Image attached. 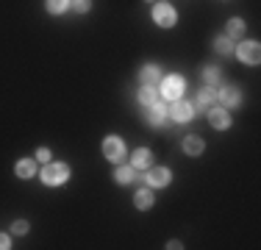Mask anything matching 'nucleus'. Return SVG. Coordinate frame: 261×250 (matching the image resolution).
Wrapping results in <instances>:
<instances>
[{
  "label": "nucleus",
  "instance_id": "obj_1",
  "mask_svg": "<svg viewBox=\"0 0 261 250\" xmlns=\"http://www.w3.org/2000/svg\"><path fill=\"white\" fill-rule=\"evenodd\" d=\"M67 178H70V167L67 164H45V170H42V181L47 186H59Z\"/></svg>",
  "mask_w": 261,
  "mask_h": 250
},
{
  "label": "nucleus",
  "instance_id": "obj_18",
  "mask_svg": "<svg viewBox=\"0 0 261 250\" xmlns=\"http://www.w3.org/2000/svg\"><path fill=\"white\" fill-rule=\"evenodd\" d=\"M120 184H130L134 181V167L130 164H122V167H117V175H114Z\"/></svg>",
  "mask_w": 261,
  "mask_h": 250
},
{
  "label": "nucleus",
  "instance_id": "obj_9",
  "mask_svg": "<svg viewBox=\"0 0 261 250\" xmlns=\"http://www.w3.org/2000/svg\"><path fill=\"white\" fill-rule=\"evenodd\" d=\"M208 122L214 125L217 131H225L228 125H231V114H228L225 109H211L208 111Z\"/></svg>",
  "mask_w": 261,
  "mask_h": 250
},
{
  "label": "nucleus",
  "instance_id": "obj_5",
  "mask_svg": "<svg viewBox=\"0 0 261 250\" xmlns=\"http://www.w3.org/2000/svg\"><path fill=\"white\" fill-rule=\"evenodd\" d=\"M153 20H156L161 28H170V25H175V9H172L170 3H156V9H153Z\"/></svg>",
  "mask_w": 261,
  "mask_h": 250
},
{
  "label": "nucleus",
  "instance_id": "obj_13",
  "mask_svg": "<svg viewBox=\"0 0 261 250\" xmlns=\"http://www.w3.org/2000/svg\"><path fill=\"white\" fill-rule=\"evenodd\" d=\"M150 159H153L150 150H147V147H139V150L134 153V161H130V167H134V170H139V167H150Z\"/></svg>",
  "mask_w": 261,
  "mask_h": 250
},
{
  "label": "nucleus",
  "instance_id": "obj_7",
  "mask_svg": "<svg viewBox=\"0 0 261 250\" xmlns=\"http://www.w3.org/2000/svg\"><path fill=\"white\" fill-rule=\"evenodd\" d=\"M217 100L222 103V109H233V106L242 103V95H239V89L228 86V89H220V92H217Z\"/></svg>",
  "mask_w": 261,
  "mask_h": 250
},
{
  "label": "nucleus",
  "instance_id": "obj_17",
  "mask_svg": "<svg viewBox=\"0 0 261 250\" xmlns=\"http://www.w3.org/2000/svg\"><path fill=\"white\" fill-rule=\"evenodd\" d=\"M214 47H217V53H222V56H231L233 53V45H231V39H228V36H217Z\"/></svg>",
  "mask_w": 261,
  "mask_h": 250
},
{
  "label": "nucleus",
  "instance_id": "obj_6",
  "mask_svg": "<svg viewBox=\"0 0 261 250\" xmlns=\"http://www.w3.org/2000/svg\"><path fill=\"white\" fill-rule=\"evenodd\" d=\"M103 156L109 161H122V156H125V145H122V139L109 136V139L103 142Z\"/></svg>",
  "mask_w": 261,
  "mask_h": 250
},
{
  "label": "nucleus",
  "instance_id": "obj_10",
  "mask_svg": "<svg viewBox=\"0 0 261 250\" xmlns=\"http://www.w3.org/2000/svg\"><path fill=\"white\" fill-rule=\"evenodd\" d=\"M167 120V109H164V103H150L147 106V122H153V125H161Z\"/></svg>",
  "mask_w": 261,
  "mask_h": 250
},
{
  "label": "nucleus",
  "instance_id": "obj_20",
  "mask_svg": "<svg viewBox=\"0 0 261 250\" xmlns=\"http://www.w3.org/2000/svg\"><path fill=\"white\" fill-rule=\"evenodd\" d=\"M228 36H245V22H242L239 17H233V20L228 22Z\"/></svg>",
  "mask_w": 261,
  "mask_h": 250
},
{
  "label": "nucleus",
  "instance_id": "obj_19",
  "mask_svg": "<svg viewBox=\"0 0 261 250\" xmlns=\"http://www.w3.org/2000/svg\"><path fill=\"white\" fill-rule=\"evenodd\" d=\"M159 95H156V89L153 86H145V89H139V103L142 106H150V103H156Z\"/></svg>",
  "mask_w": 261,
  "mask_h": 250
},
{
  "label": "nucleus",
  "instance_id": "obj_14",
  "mask_svg": "<svg viewBox=\"0 0 261 250\" xmlns=\"http://www.w3.org/2000/svg\"><path fill=\"white\" fill-rule=\"evenodd\" d=\"M214 100H217V92H214V89H200V95H197V106L206 111V109H211V106H214Z\"/></svg>",
  "mask_w": 261,
  "mask_h": 250
},
{
  "label": "nucleus",
  "instance_id": "obj_2",
  "mask_svg": "<svg viewBox=\"0 0 261 250\" xmlns=\"http://www.w3.org/2000/svg\"><path fill=\"white\" fill-rule=\"evenodd\" d=\"M167 111H170V117H172L175 122H189V120H192V114H195V106L178 97V100H172V106H170Z\"/></svg>",
  "mask_w": 261,
  "mask_h": 250
},
{
  "label": "nucleus",
  "instance_id": "obj_16",
  "mask_svg": "<svg viewBox=\"0 0 261 250\" xmlns=\"http://www.w3.org/2000/svg\"><path fill=\"white\" fill-rule=\"evenodd\" d=\"M34 172H36V164L31 159L17 161V175H20V178H34Z\"/></svg>",
  "mask_w": 261,
  "mask_h": 250
},
{
  "label": "nucleus",
  "instance_id": "obj_11",
  "mask_svg": "<svg viewBox=\"0 0 261 250\" xmlns=\"http://www.w3.org/2000/svg\"><path fill=\"white\" fill-rule=\"evenodd\" d=\"M139 78H142V84H145V86H156L161 81V70H159V67H153V64H147V67H142Z\"/></svg>",
  "mask_w": 261,
  "mask_h": 250
},
{
  "label": "nucleus",
  "instance_id": "obj_4",
  "mask_svg": "<svg viewBox=\"0 0 261 250\" xmlns=\"http://www.w3.org/2000/svg\"><path fill=\"white\" fill-rule=\"evenodd\" d=\"M161 95H164L167 100H178L184 95V78H178V75L164 78V84H161Z\"/></svg>",
  "mask_w": 261,
  "mask_h": 250
},
{
  "label": "nucleus",
  "instance_id": "obj_15",
  "mask_svg": "<svg viewBox=\"0 0 261 250\" xmlns=\"http://www.w3.org/2000/svg\"><path fill=\"white\" fill-rule=\"evenodd\" d=\"M134 203H136V209H150L153 206V195H150V189H139L136 192V197H134Z\"/></svg>",
  "mask_w": 261,
  "mask_h": 250
},
{
  "label": "nucleus",
  "instance_id": "obj_12",
  "mask_svg": "<svg viewBox=\"0 0 261 250\" xmlns=\"http://www.w3.org/2000/svg\"><path fill=\"white\" fill-rule=\"evenodd\" d=\"M203 147H206V145H203L200 136H186V139H184V153L186 156H200Z\"/></svg>",
  "mask_w": 261,
  "mask_h": 250
},
{
  "label": "nucleus",
  "instance_id": "obj_26",
  "mask_svg": "<svg viewBox=\"0 0 261 250\" xmlns=\"http://www.w3.org/2000/svg\"><path fill=\"white\" fill-rule=\"evenodd\" d=\"M6 247H11V245H9V236L0 234V250H6Z\"/></svg>",
  "mask_w": 261,
  "mask_h": 250
},
{
  "label": "nucleus",
  "instance_id": "obj_22",
  "mask_svg": "<svg viewBox=\"0 0 261 250\" xmlns=\"http://www.w3.org/2000/svg\"><path fill=\"white\" fill-rule=\"evenodd\" d=\"M203 81H206L208 86H214L217 81H220V72H217L214 67H206V70H203Z\"/></svg>",
  "mask_w": 261,
  "mask_h": 250
},
{
  "label": "nucleus",
  "instance_id": "obj_21",
  "mask_svg": "<svg viewBox=\"0 0 261 250\" xmlns=\"http://www.w3.org/2000/svg\"><path fill=\"white\" fill-rule=\"evenodd\" d=\"M67 6H70V0H47V11L50 14H61V11H67Z\"/></svg>",
  "mask_w": 261,
  "mask_h": 250
},
{
  "label": "nucleus",
  "instance_id": "obj_8",
  "mask_svg": "<svg viewBox=\"0 0 261 250\" xmlns=\"http://www.w3.org/2000/svg\"><path fill=\"white\" fill-rule=\"evenodd\" d=\"M145 181H147V186H167L170 170H167V167H153V170L145 175Z\"/></svg>",
  "mask_w": 261,
  "mask_h": 250
},
{
  "label": "nucleus",
  "instance_id": "obj_23",
  "mask_svg": "<svg viewBox=\"0 0 261 250\" xmlns=\"http://www.w3.org/2000/svg\"><path fill=\"white\" fill-rule=\"evenodd\" d=\"M11 231H14V234H28V222L25 220H17L14 225H11Z\"/></svg>",
  "mask_w": 261,
  "mask_h": 250
},
{
  "label": "nucleus",
  "instance_id": "obj_24",
  "mask_svg": "<svg viewBox=\"0 0 261 250\" xmlns=\"http://www.w3.org/2000/svg\"><path fill=\"white\" fill-rule=\"evenodd\" d=\"M72 9L84 14V11H89V0H72Z\"/></svg>",
  "mask_w": 261,
  "mask_h": 250
},
{
  "label": "nucleus",
  "instance_id": "obj_25",
  "mask_svg": "<svg viewBox=\"0 0 261 250\" xmlns=\"http://www.w3.org/2000/svg\"><path fill=\"white\" fill-rule=\"evenodd\" d=\"M36 159L47 164V159H50V150H47V147H39V150H36Z\"/></svg>",
  "mask_w": 261,
  "mask_h": 250
},
{
  "label": "nucleus",
  "instance_id": "obj_3",
  "mask_svg": "<svg viewBox=\"0 0 261 250\" xmlns=\"http://www.w3.org/2000/svg\"><path fill=\"white\" fill-rule=\"evenodd\" d=\"M236 56H239L245 64H258V61H261V47H258V42H242V45L236 47Z\"/></svg>",
  "mask_w": 261,
  "mask_h": 250
}]
</instances>
